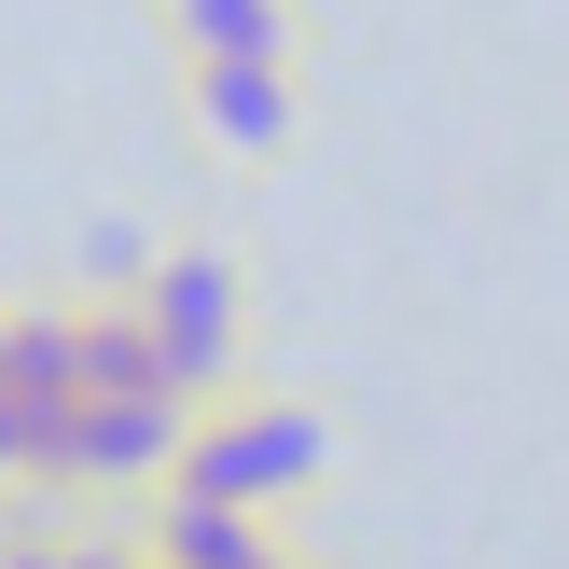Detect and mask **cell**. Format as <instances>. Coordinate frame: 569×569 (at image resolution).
<instances>
[{"instance_id":"obj_4","label":"cell","mask_w":569,"mask_h":569,"mask_svg":"<svg viewBox=\"0 0 569 569\" xmlns=\"http://www.w3.org/2000/svg\"><path fill=\"white\" fill-rule=\"evenodd\" d=\"M181 417V389H70V487H167Z\"/></svg>"},{"instance_id":"obj_5","label":"cell","mask_w":569,"mask_h":569,"mask_svg":"<svg viewBox=\"0 0 569 569\" xmlns=\"http://www.w3.org/2000/svg\"><path fill=\"white\" fill-rule=\"evenodd\" d=\"M153 569H278L292 556V515H237V500H194V487H153V528H139Z\"/></svg>"},{"instance_id":"obj_7","label":"cell","mask_w":569,"mask_h":569,"mask_svg":"<svg viewBox=\"0 0 569 569\" xmlns=\"http://www.w3.org/2000/svg\"><path fill=\"white\" fill-rule=\"evenodd\" d=\"M0 487H70V403H14V361H0Z\"/></svg>"},{"instance_id":"obj_3","label":"cell","mask_w":569,"mask_h":569,"mask_svg":"<svg viewBox=\"0 0 569 569\" xmlns=\"http://www.w3.org/2000/svg\"><path fill=\"white\" fill-rule=\"evenodd\" d=\"M181 111H194L209 153L278 167L306 139V56H181Z\"/></svg>"},{"instance_id":"obj_6","label":"cell","mask_w":569,"mask_h":569,"mask_svg":"<svg viewBox=\"0 0 569 569\" xmlns=\"http://www.w3.org/2000/svg\"><path fill=\"white\" fill-rule=\"evenodd\" d=\"M167 42L181 56H306L292 0H167Z\"/></svg>"},{"instance_id":"obj_1","label":"cell","mask_w":569,"mask_h":569,"mask_svg":"<svg viewBox=\"0 0 569 569\" xmlns=\"http://www.w3.org/2000/svg\"><path fill=\"white\" fill-rule=\"evenodd\" d=\"M320 472H333V417L306 403V389L237 376V389H209V403L181 417V459H167V487L237 500V515H292V500H320Z\"/></svg>"},{"instance_id":"obj_8","label":"cell","mask_w":569,"mask_h":569,"mask_svg":"<svg viewBox=\"0 0 569 569\" xmlns=\"http://www.w3.org/2000/svg\"><path fill=\"white\" fill-rule=\"evenodd\" d=\"M278 569H320V556H278Z\"/></svg>"},{"instance_id":"obj_2","label":"cell","mask_w":569,"mask_h":569,"mask_svg":"<svg viewBox=\"0 0 569 569\" xmlns=\"http://www.w3.org/2000/svg\"><path fill=\"white\" fill-rule=\"evenodd\" d=\"M126 306L153 320V361L194 389V403L250 376V264H237L222 237H181V250H153V264L126 278Z\"/></svg>"}]
</instances>
